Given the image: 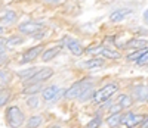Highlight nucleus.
<instances>
[{"mask_svg":"<svg viewBox=\"0 0 148 128\" xmlns=\"http://www.w3.org/2000/svg\"><path fill=\"white\" fill-rule=\"evenodd\" d=\"M61 49H62V46H55V47L49 49V50H45V52H43V56H42V60H43V62H49V60H52L55 56H58V55H59Z\"/></svg>","mask_w":148,"mask_h":128,"instance_id":"nucleus-13","label":"nucleus"},{"mask_svg":"<svg viewBox=\"0 0 148 128\" xmlns=\"http://www.w3.org/2000/svg\"><path fill=\"white\" fill-rule=\"evenodd\" d=\"M107 124L110 127H119L120 125V113H111L107 118Z\"/></svg>","mask_w":148,"mask_h":128,"instance_id":"nucleus-19","label":"nucleus"},{"mask_svg":"<svg viewBox=\"0 0 148 128\" xmlns=\"http://www.w3.org/2000/svg\"><path fill=\"white\" fill-rule=\"evenodd\" d=\"M16 19V15H15V12H12V10H6L5 12V14H3V16H2V19H0V21H2L3 24H10V22H14Z\"/></svg>","mask_w":148,"mask_h":128,"instance_id":"nucleus-20","label":"nucleus"},{"mask_svg":"<svg viewBox=\"0 0 148 128\" xmlns=\"http://www.w3.org/2000/svg\"><path fill=\"white\" fill-rule=\"evenodd\" d=\"M117 90H119V85H117L116 83H111V84L104 85L102 88H99V90H96V91L93 93V100H95V103H96V105L104 103V102H107Z\"/></svg>","mask_w":148,"mask_h":128,"instance_id":"nucleus-1","label":"nucleus"},{"mask_svg":"<svg viewBox=\"0 0 148 128\" xmlns=\"http://www.w3.org/2000/svg\"><path fill=\"white\" fill-rule=\"evenodd\" d=\"M89 52L90 53H96V55H102V56H105L108 59H114V60L121 58V55L119 52H116V50H111L108 47H101V46H98L95 49H89Z\"/></svg>","mask_w":148,"mask_h":128,"instance_id":"nucleus-7","label":"nucleus"},{"mask_svg":"<svg viewBox=\"0 0 148 128\" xmlns=\"http://www.w3.org/2000/svg\"><path fill=\"white\" fill-rule=\"evenodd\" d=\"M59 94V88L56 85H49L46 88H43L42 90V96L46 102H52L56 99V96Z\"/></svg>","mask_w":148,"mask_h":128,"instance_id":"nucleus-10","label":"nucleus"},{"mask_svg":"<svg viewBox=\"0 0 148 128\" xmlns=\"http://www.w3.org/2000/svg\"><path fill=\"white\" fill-rule=\"evenodd\" d=\"M36 71H37L36 68H30V69H27V71H21L18 75L21 77L22 80H28V78H30V77H31V75H33Z\"/></svg>","mask_w":148,"mask_h":128,"instance_id":"nucleus-24","label":"nucleus"},{"mask_svg":"<svg viewBox=\"0 0 148 128\" xmlns=\"http://www.w3.org/2000/svg\"><path fill=\"white\" fill-rule=\"evenodd\" d=\"M82 66L86 68V69H98V68H101L104 66V59L101 58H93V59H89V60H86L82 63Z\"/></svg>","mask_w":148,"mask_h":128,"instance_id":"nucleus-12","label":"nucleus"},{"mask_svg":"<svg viewBox=\"0 0 148 128\" xmlns=\"http://www.w3.org/2000/svg\"><path fill=\"white\" fill-rule=\"evenodd\" d=\"M9 83V74L5 71H0V87H5Z\"/></svg>","mask_w":148,"mask_h":128,"instance_id":"nucleus-26","label":"nucleus"},{"mask_svg":"<svg viewBox=\"0 0 148 128\" xmlns=\"http://www.w3.org/2000/svg\"><path fill=\"white\" fill-rule=\"evenodd\" d=\"M24 40L21 37H18V35H15V37H10L9 40H6V44H9V46H16V44H21Z\"/></svg>","mask_w":148,"mask_h":128,"instance_id":"nucleus-27","label":"nucleus"},{"mask_svg":"<svg viewBox=\"0 0 148 128\" xmlns=\"http://www.w3.org/2000/svg\"><path fill=\"white\" fill-rule=\"evenodd\" d=\"M64 43L67 44V47L70 49V52H71L74 56H82V55H83L84 49L82 47V44H80L77 40L70 38V37H65V38H64Z\"/></svg>","mask_w":148,"mask_h":128,"instance_id":"nucleus-8","label":"nucleus"},{"mask_svg":"<svg viewBox=\"0 0 148 128\" xmlns=\"http://www.w3.org/2000/svg\"><path fill=\"white\" fill-rule=\"evenodd\" d=\"M93 93H95V90H93V87L90 85V87H88V88H86V90H84V91H83V93H82L79 97H80L82 100H88V99H89V97H90Z\"/></svg>","mask_w":148,"mask_h":128,"instance_id":"nucleus-23","label":"nucleus"},{"mask_svg":"<svg viewBox=\"0 0 148 128\" xmlns=\"http://www.w3.org/2000/svg\"><path fill=\"white\" fill-rule=\"evenodd\" d=\"M127 47H133V49H147L148 47V41L147 40H130L127 43Z\"/></svg>","mask_w":148,"mask_h":128,"instance_id":"nucleus-17","label":"nucleus"},{"mask_svg":"<svg viewBox=\"0 0 148 128\" xmlns=\"http://www.w3.org/2000/svg\"><path fill=\"white\" fill-rule=\"evenodd\" d=\"M5 50H6V40L0 38V53H5Z\"/></svg>","mask_w":148,"mask_h":128,"instance_id":"nucleus-30","label":"nucleus"},{"mask_svg":"<svg viewBox=\"0 0 148 128\" xmlns=\"http://www.w3.org/2000/svg\"><path fill=\"white\" fill-rule=\"evenodd\" d=\"M37 91H42V83H27L24 87V93L25 94H36Z\"/></svg>","mask_w":148,"mask_h":128,"instance_id":"nucleus-14","label":"nucleus"},{"mask_svg":"<svg viewBox=\"0 0 148 128\" xmlns=\"http://www.w3.org/2000/svg\"><path fill=\"white\" fill-rule=\"evenodd\" d=\"M42 50H43V47H42V46H36V47H31L30 50H27V52L22 55V58H21V62H22V63H28V62L34 60L37 56H39V55L42 53Z\"/></svg>","mask_w":148,"mask_h":128,"instance_id":"nucleus-9","label":"nucleus"},{"mask_svg":"<svg viewBox=\"0 0 148 128\" xmlns=\"http://www.w3.org/2000/svg\"><path fill=\"white\" fill-rule=\"evenodd\" d=\"M135 62H136L138 65H148V50H145V52H144L136 60H135Z\"/></svg>","mask_w":148,"mask_h":128,"instance_id":"nucleus-25","label":"nucleus"},{"mask_svg":"<svg viewBox=\"0 0 148 128\" xmlns=\"http://www.w3.org/2000/svg\"><path fill=\"white\" fill-rule=\"evenodd\" d=\"M19 33L27 34V35H34L36 33H40V30H43V24L40 22H34V21H27L22 22L19 25Z\"/></svg>","mask_w":148,"mask_h":128,"instance_id":"nucleus-5","label":"nucleus"},{"mask_svg":"<svg viewBox=\"0 0 148 128\" xmlns=\"http://www.w3.org/2000/svg\"><path fill=\"white\" fill-rule=\"evenodd\" d=\"M9 90H0V106H5L8 103V100H9Z\"/></svg>","mask_w":148,"mask_h":128,"instance_id":"nucleus-21","label":"nucleus"},{"mask_svg":"<svg viewBox=\"0 0 148 128\" xmlns=\"http://www.w3.org/2000/svg\"><path fill=\"white\" fill-rule=\"evenodd\" d=\"M141 127L142 128H148V116H145V119L141 122Z\"/></svg>","mask_w":148,"mask_h":128,"instance_id":"nucleus-31","label":"nucleus"},{"mask_svg":"<svg viewBox=\"0 0 148 128\" xmlns=\"http://www.w3.org/2000/svg\"><path fill=\"white\" fill-rule=\"evenodd\" d=\"M2 33H5V27H0V34Z\"/></svg>","mask_w":148,"mask_h":128,"instance_id":"nucleus-35","label":"nucleus"},{"mask_svg":"<svg viewBox=\"0 0 148 128\" xmlns=\"http://www.w3.org/2000/svg\"><path fill=\"white\" fill-rule=\"evenodd\" d=\"M90 78H83V80H80V81H77V83H74L68 90L65 91V99H76V97H79L86 88L88 87H90L92 85V83L89 81Z\"/></svg>","mask_w":148,"mask_h":128,"instance_id":"nucleus-2","label":"nucleus"},{"mask_svg":"<svg viewBox=\"0 0 148 128\" xmlns=\"http://www.w3.org/2000/svg\"><path fill=\"white\" fill-rule=\"evenodd\" d=\"M43 122V118L40 116V115H34V116H31L28 121H27V125L31 127V128H36V127H40Z\"/></svg>","mask_w":148,"mask_h":128,"instance_id":"nucleus-18","label":"nucleus"},{"mask_svg":"<svg viewBox=\"0 0 148 128\" xmlns=\"http://www.w3.org/2000/svg\"><path fill=\"white\" fill-rule=\"evenodd\" d=\"M52 75H53V69H51V68H42L40 71H36L27 80V83H39V81L43 83V81L51 78Z\"/></svg>","mask_w":148,"mask_h":128,"instance_id":"nucleus-6","label":"nucleus"},{"mask_svg":"<svg viewBox=\"0 0 148 128\" xmlns=\"http://www.w3.org/2000/svg\"><path fill=\"white\" fill-rule=\"evenodd\" d=\"M27 106L31 108V109H36V108H39V99H37L36 96H31L27 99Z\"/></svg>","mask_w":148,"mask_h":128,"instance_id":"nucleus-22","label":"nucleus"},{"mask_svg":"<svg viewBox=\"0 0 148 128\" xmlns=\"http://www.w3.org/2000/svg\"><path fill=\"white\" fill-rule=\"evenodd\" d=\"M101 124H102V119H101V118H95V119L89 121L88 127H89V128H96V127H99Z\"/></svg>","mask_w":148,"mask_h":128,"instance_id":"nucleus-29","label":"nucleus"},{"mask_svg":"<svg viewBox=\"0 0 148 128\" xmlns=\"http://www.w3.org/2000/svg\"><path fill=\"white\" fill-rule=\"evenodd\" d=\"M144 52H145V49H144V50L138 49L135 53H132V55H129V56H127V60H130V62H135V60H136V59H138V58H139V56L144 53Z\"/></svg>","mask_w":148,"mask_h":128,"instance_id":"nucleus-28","label":"nucleus"},{"mask_svg":"<svg viewBox=\"0 0 148 128\" xmlns=\"http://www.w3.org/2000/svg\"><path fill=\"white\" fill-rule=\"evenodd\" d=\"M130 14H132V9H117L110 15V19L113 22H119V21H123L126 16H129Z\"/></svg>","mask_w":148,"mask_h":128,"instance_id":"nucleus-11","label":"nucleus"},{"mask_svg":"<svg viewBox=\"0 0 148 128\" xmlns=\"http://www.w3.org/2000/svg\"><path fill=\"white\" fill-rule=\"evenodd\" d=\"M6 119H8V124L10 127H21L25 118H24V113L18 106H12L6 112Z\"/></svg>","mask_w":148,"mask_h":128,"instance_id":"nucleus-3","label":"nucleus"},{"mask_svg":"<svg viewBox=\"0 0 148 128\" xmlns=\"http://www.w3.org/2000/svg\"><path fill=\"white\" fill-rule=\"evenodd\" d=\"M45 2H49V3H56V2H61V0H45Z\"/></svg>","mask_w":148,"mask_h":128,"instance_id":"nucleus-34","label":"nucleus"},{"mask_svg":"<svg viewBox=\"0 0 148 128\" xmlns=\"http://www.w3.org/2000/svg\"><path fill=\"white\" fill-rule=\"evenodd\" d=\"M144 22H145V24L148 25V9H147V10L144 12Z\"/></svg>","mask_w":148,"mask_h":128,"instance_id":"nucleus-32","label":"nucleus"},{"mask_svg":"<svg viewBox=\"0 0 148 128\" xmlns=\"http://www.w3.org/2000/svg\"><path fill=\"white\" fill-rule=\"evenodd\" d=\"M3 62H6V56H5V53H0V65H2Z\"/></svg>","mask_w":148,"mask_h":128,"instance_id":"nucleus-33","label":"nucleus"},{"mask_svg":"<svg viewBox=\"0 0 148 128\" xmlns=\"http://www.w3.org/2000/svg\"><path fill=\"white\" fill-rule=\"evenodd\" d=\"M135 96H136L138 100H148V87L138 85L135 88Z\"/></svg>","mask_w":148,"mask_h":128,"instance_id":"nucleus-15","label":"nucleus"},{"mask_svg":"<svg viewBox=\"0 0 148 128\" xmlns=\"http://www.w3.org/2000/svg\"><path fill=\"white\" fill-rule=\"evenodd\" d=\"M145 119L144 115H136V113H132V112H127L125 115H120V124H123L125 127H136V125H141V122Z\"/></svg>","mask_w":148,"mask_h":128,"instance_id":"nucleus-4","label":"nucleus"},{"mask_svg":"<svg viewBox=\"0 0 148 128\" xmlns=\"http://www.w3.org/2000/svg\"><path fill=\"white\" fill-rule=\"evenodd\" d=\"M119 105L121 108H130L133 105V100H132V97L129 94H121L119 97Z\"/></svg>","mask_w":148,"mask_h":128,"instance_id":"nucleus-16","label":"nucleus"}]
</instances>
